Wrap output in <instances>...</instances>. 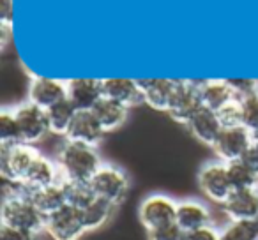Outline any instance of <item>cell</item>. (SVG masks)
<instances>
[{"mask_svg": "<svg viewBox=\"0 0 258 240\" xmlns=\"http://www.w3.org/2000/svg\"><path fill=\"white\" fill-rule=\"evenodd\" d=\"M0 224L44 235L46 215L36 207L22 187L6 182L4 196L0 203Z\"/></svg>", "mask_w": 258, "mask_h": 240, "instance_id": "6da1fadb", "label": "cell"}, {"mask_svg": "<svg viewBox=\"0 0 258 240\" xmlns=\"http://www.w3.org/2000/svg\"><path fill=\"white\" fill-rule=\"evenodd\" d=\"M55 161L62 173V180L69 182H90L103 165L97 147L64 140L57 148Z\"/></svg>", "mask_w": 258, "mask_h": 240, "instance_id": "7a4b0ae2", "label": "cell"}, {"mask_svg": "<svg viewBox=\"0 0 258 240\" xmlns=\"http://www.w3.org/2000/svg\"><path fill=\"white\" fill-rule=\"evenodd\" d=\"M197 184L204 200L212 205H219V207L233 193L228 175V165L219 161V159L207 161L200 166L197 173Z\"/></svg>", "mask_w": 258, "mask_h": 240, "instance_id": "3957f363", "label": "cell"}, {"mask_svg": "<svg viewBox=\"0 0 258 240\" xmlns=\"http://www.w3.org/2000/svg\"><path fill=\"white\" fill-rule=\"evenodd\" d=\"M39 155L34 145H0V175L4 182L22 186Z\"/></svg>", "mask_w": 258, "mask_h": 240, "instance_id": "277c9868", "label": "cell"}, {"mask_svg": "<svg viewBox=\"0 0 258 240\" xmlns=\"http://www.w3.org/2000/svg\"><path fill=\"white\" fill-rule=\"evenodd\" d=\"M129 186L131 182H129L127 173L120 166L111 165V163H103L96 175L90 179V187L96 193V196L115 207L125 201L129 194Z\"/></svg>", "mask_w": 258, "mask_h": 240, "instance_id": "5b68a950", "label": "cell"}, {"mask_svg": "<svg viewBox=\"0 0 258 240\" xmlns=\"http://www.w3.org/2000/svg\"><path fill=\"white\" fill-rule=\"evenodd\" d=\"M177 203H179V200H175L170 194H147L138 205V221L145 228V231L173 222L177 215Z\"/></svg>", "mask_w": 258, "mask_h": 240, "instance_id": "8992f818", "label": "cell"}, {"mask_svg": "<svg viewBox=\"0 0 258 240\" xmlns=\"http://www.w3.org/2000/svg\"><path fill=\"white\" fill-rule=\"evenodd\" d=\"M85 233L89 231L83 224L82 212L71 205L46 217L44 235L50 240H82Z\"/></svg>", "mask_w": 258, "mask_h": 240, "instance_id": "52a82bcc", "label": "cell"}, {"mask_svg": "<svg viewBox=\"0 0 258 240\" xmlns=\"http://www.w3.org/2000/svg\"><path fill=\"white\" fill-rule=\"evenodd\" d=\"M13 110H15L16 120H18V126H20L22 143L37 145L50 134V124H48L46 110L36 106L30 101L18 104Z\"/></svg>", "mask_w": 258, "mask_h": 240, "instance_id": "ba28073f", "label": "cell"}, {"mask_svg": "<svg viewBox=\"0 0 258 240\" xmlns=\"http://www.w3.org/2000/svg\"><path fill=\"white\" fill-rule=\"evenodd\" d=\"M202 108L200 90H198V82L191 79H177L175 90H173L172 103L168 108V115L175 122L186 126L187 120Z\"/></svg>", "mask_w": 258, "mask_h": 240, "instance_id": "9c48e42d", "label": "cell"}, {"mask_svg": "<svg viewBox=\"0 0 258 240\" xmlns=\"http://www.w3.org/2000/svg\"><path fill=\"white\" fill-rule=\"evenodd\" d=\"M253 143V134L246 129L244 126L239 127H226L221 131L219 138L216 140L214 150L216 157L223 163H233L242 159L246 150Z\"/></svg>", "mask_w": 258, "mask_h": 240, "instance_id": "30bf717a", "label": "cell"}, {"mask_svg": "<svg viewBox=\"0 0 258 240\" xmlns=\"http://www.w3.org/2000/svg\"><path fill=\"white\" fill-rule=\"evenodd\" d=\"M64 99H68L66 82L57 78H48V76H32L29 90H27V101L43 110H48Z\"/></svg>", "mask_w": 258, "mask_h": 240, "instance_id": "8fae6325", "label": "cell"}, {"mask_svg": "<svg viewBox=\"0 0 258 240\" xmlns=\"http://www.w3.org/2000/svg\"><path fill=\"white\" fill-rule=\"evenodd\" d=\"M175 222L184 231L189 233L193 229L214 224V212L209 201L198 200V198H184L177 203Z\"/></svg>", "mask_w": 258, "mask_h": 240, "instance_id": "7c38bea8", "label": "cell"}, {"mask_svg": "<svg viewBox=\"0 0 258 240\" xmlns=\"http://www.w3.org/2000/svg\"><path fill=\"white\" fill-rule=\"evenodd\" d=\"M221 210L226 221H258V187L233 191Z\"/></svg>", "mask_w": 258, "mask_h": 240, "instance_id": "4fadbf2b", "label": "cell"}, {"mask_svg": "<svg viewBox=\"0 0 258 240\" xmlns=\"http://www.w3.org/2000/svg\"><path fill=\"white\" fill-rule=\"evenodd\" d=\"M68 85V99L78 111L92 110L103 99V79L99 78H71Z\"/></svg>", "mask_w": 258, "mask_h": 240, "instance_id": "5bb4252c", "label": "cell"}, {"mask_svg": "<svg viewBox=\"0 0 258 240\" xmlns=\"http://www.w3.org/2000/svg\"><path fill=\"white\" fill-rule=\"evenodd\" d=\"M186 129L189 131V134L197 141H200L202 145H207V147H214L216 140L219 138L223 131V126L219 122L218 113L209 108L202 106L193 117L187 120Z\"/></svg>", "mask_w": 258, "mask_h": 240, "instance_id": "9a60e30c", "label": "cell"}, {"mask_svg": "<svg viewBox=\"0 0 258 240\" xmlns=\"http://www.w3.org/2000/svg\"><path fill=\"white\" fill-rule=\"evenodd\" d=\"M144 96V104L156 111H166L168 113L170 103H172L173 90H175L177 79L172 78H142L138 79Z\"/></svg>", "mask_w": 258, "mask_h": 240, "instance_id": "2e32d148", "label": "cell"}, {"mask_svg": "<svg viewBox=\"0 0 258 240\" xmlns=\"http://www.w3.org/2000/svg\"><path fill=\"white\" fill-rule=\"evenodd\" d=\"M103 96L125 108L144 104L140 83L133 78H103Z\"/></svg>", "mask_w": 258, "mask_h": 240, "instance_id": "e0dca14e", "label": "cell"}, {"mask_svg": "<svg viewBox=\"0 0 258 240\" xmlns=\"http://www.w3.org/2000/svg\"><path fill=\"white\" fill-rule=\"evenodd\" d=\"M104 129L101 127L99 120L96 118V115L92 113V110L87 111H78L73 120L71 127H69L68 134H66L64 140H71V141H80V143L85 145H97L103 141L104 138Z\"/></svg>", "mask_w": 258, "mask_h": 240, "instance_id": "ac0fdd59", "label": "cell"}, {"mask_svg": "<svg viewBox=\"0 0 258 240\" xmlns=\"http://www.w3.org/2000/svg\"><path fill=\"white\" fill-rule=\"evenodd\" d=\"M60 182H62V173L58 170L57 161L46 157V155H43L39 152L32 168H30L29 175H27L25 182L20 187H23L25 191H34V189H43V187L48 186H55V184H60Z\"/></svg>", "mask_w": 258, "mask_h": 240, "instance_id": "d6986e66", "label": "cell"}, {"mask_svg": "<svg viewBox=\"0 0 258 240\" xmlns=\"http://www.w3.org/2000/svg\"><path fill=\"white\" fill-rule=\"evenodd\" d=\"M198 90H200L202 106L212 111H219L228 103L239 99L228 79H204L198 82Z\"/></svg>", "mask_w": 258, "mask_h": 240, "instance_id": "ffe728a7", "label": "cell"}, {"mask_svg": "<svg viewBox=\"0 0 258 240\" xmlns=\"http://www.w3.org/2000/svg\"><path fill=\"white\" fill-rule=\"evenodd\" d=\"M92 113L96 115V118L99 120L101 127L104 129V133H113V131L120 129L127 120L129 108L122 106V104L115 103L111 99H103L92 108Z\"/></svg>", "mask_w": 258, "mask_h": 240, "instance_id": "44dd1931", "label": "cell"}, {"mask_svg": "<svg viewBox=\"0 0 258 240\" xmlns=\"http://www.w3.org/2000/svg\"><path fill=\"white\" fill-rule=\"evenodd\" d=\"M23 189V187H22ZM25 191V189H23ZM30 196V200L36 203V207L43 212L44 215H51L57 210L64 208L68 205V198H66L64 184H55V186H48L43 189H34V191H25Z\"/></svg>", "mask_w": 258, "mask_h": 240, "instance_id": "7402d4cb", "label": "cell"}, {"mask_svg": "<svg viewBox=\"0 0 258 240\" xmlns=\"http://www.w3.org/2000/svg\"><path fill=\"white\" fill-rule=\"evenodd\" d=\"M76 113H78V110H76L75 104L69 99H64L55 104V106L48 108L46 115H48V124H50V134L66 138Z\"/></svg>", "mask_w": 258, "mask_h": 240, "instance_id": "603a6c76", "label": "cell"}, {"mask_svg": "<svg viewBox=\"0 0 258 240\" xmlns=\"http://www.w3.org/2000/svg\"><path fill=\"white\" fill-rule=\"evenodd\" d=\"M115 205L108 203V201L96 198L92 203H89L85 208H82V217L83 224H85L87 231H97V229H103L108 222L113 219L115 214Z\"/></svg>", "mask_w": 258, "mask_h": 240, "instance_id": "cb8c5ba5", "label": "cell"}, {"mask_svg": "<svg viewBox=\"0 0 258 240\" xmlns=\"http://www.w3.org/2000/svg\"><path fill=\"white\" fill-rule=\"evenodd\" d=\"M66 191V198H68V205L78 208H85L89 203L96 200V193L90 187V182H69V180H62Z\"/></svg>", "mask_w": 258, "mask_h": 240, "instance_id": "d4e9b609", "label": "cell"}, {"mask_svg": "<svg viewBox=\"0 0 258 240\" xmlns=\"http://www.w3.org/2000/svg\"><path fill=\"white\" fill-rule=\"evenodd\" d=\"M226 165H228V175H230V182H232L233 191L258 187V173H254L253 170L247 165H244L240 159L233 163H226Z\"/></svg>", "mask_w": 258, "mask_h": 240, "instance_id": "484cf974", "label": "cell"}, {"mask_svg": "<svg viewBox=\"0 0 258 240\" xmlns=\"http://www.w3.org/2000/svg\"><path fill=\"white\" fill-rule=\"evenodd\" d=\"M219 240H258V221H226Z\"/></svg>", "mask_w": 258, "mask_h": 240, "instance_id": "4316f807", "label": "cell"}, {"mask_svg": "<svg viewBox=\"0 0 258 240\" xmlns=\"http://www.w3.org/2000/svg\"><path fill=\"white\" fill-rule=\"evenodd\" d=\"M22 143L20 126L16 120L15 110L4 108L0 111V145H18Z\"/></svg>", "mask_w": 258, "mask_h": 240, "instance_id": "83f0119b", "label": "cell"}, {"mask_svg": "<svg viewBox=\"0 0 258 240\" xmlns=\"http://www.w3.org/2000/svg\"><path fill=\"white\" fill-rule=\"evenodd\" d=\"M240 111H242V126L251 134L258 133V90L240 97Z\"/></svg>", "mask_w": 258, "mask_h": 240, "instance_id": "f1b7e54d", "label": "cell"}, {"mask_svg": "<svg viewBox=\"0 0 258 240\" xmlns=\"http://www.w3.org/2000/svg\"><path fill=\"white\" fill-rule=\"evenodd\" d=\"M216 113H218V118H219V122H221L223 129H226V127L242 126V111H240L239 99L228 103L226 106H223L219 111H216Z\"/></svg>", "mask_w": 258, "mask_h": 240, "instance_id": "f546056e", "label": "cell"}, {"mask_svg": "<svg viewBox=\"0 0 258 240\" xmlns=\"http://www.w3.org/2000/svg\"><path fill=\"white\" fill-rule=\"evenodd\" d=\"M147 240H186V231L173 221L159 226V228L149 229Z\"/></svg>", "mask_w": 258, "mask_h": 240, "instance_id": "4dcf8cb0", "label": "cell"}, {"mask_svg": "<svg viewBox=\"0 0 258 240\" xmlns=\"http://www.w3.org/2000/svg\"><path fill=\"white\" fill-rule=\"evenodd\" d=\"M0 240H43L41 233L27 231V229L13 228V226L0 224Z\"/></svg>", "mask_w": 258, "mask_h": 240, "instance_id": "1f68e13d", "label": "cell"}, {"mask_svg": "<svg viewBox=\"0 0 258 240\" xmlns=\"http://www.w3.org/2000/svg\"><path fill=\"white\" fill-rule=\"evenodd\" d=\"M219 235H221V228L211 224L186 233V240H219Z\"/></svg>", "mask_w": 258, "mask_h": 240, "instance_id": "d6a6232c", "label": "cell"}, {"mask_svg": "<svg viewBox=\"0 0 258 240\" xmlns=\"http://www.w3.org/2000/svg\"><path fill=\"white\" fill-rule=\"evenodd\" d=\"M15 22V0H0V23L11 25Z\"/></svg>", "mask_w": 258, "mask_h": 240, "instance_id": "836d02e7", "label": "cell"}, {"mask_svg": "<svg viewBox=\"0 0 258 240\" xmlns=\"http://www.w3.org/2000/svg\"><path fill=\"white\" fill-rule=\"evenodd\" d=\"M240 161L244 163V165H247L251 170H253L254 173H258V143H251V147L246 150V154L242 155V159Z\"/></svg>", "mask_w": 258, "mask_h": 240, "instance_id": "e575fe53", "label": "cell"}, {"mask_svg": "<svg viewBox=\"0 0 258 240\" xmlns=\"http://www.w3.org/2000/svg\"><path fill=\"white\" fill-rule=\"evenodd\" d=\"M11 36H13V27L11 25H6V23H0V48L6 50L11 41Z\"/></svg>", "mask_w": 258, "mask_h": 240, "instance_id": "d590c367", "label": "cell"}]
</instances>
